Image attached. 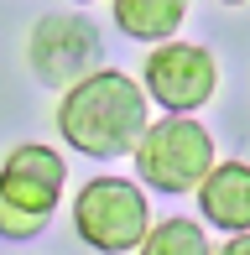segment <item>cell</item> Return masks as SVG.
Returning <instances> with one entry per match:
<instances>
[{"label":"cell","mask_w":250,"mask_h":255,"mask_svg":"<svg viewBox=\"0 0 250 255\" xmlns=\"http://www.w3.org/2000/svg\"><path fill=\"white\" fill-rule=\"evenodd\" d=\"M146 99L151 94H146L135 78H125L120 68H94V73H84L78 84L63 89L58 135L78 156H99V161L125 156V151L141 146L146 125H151Z\"/></svg>","instance_id":"6da1fadb"},{"label":"cell","mask_w":250,"mask_h":255,"mask_svg":"<svg viewBox=\"0 0 250 255\" xmlns=\"http://www.w3.org/2000/svg\"><path fill=\"white\" fill-rule=\"evenodd\" d=\"M63 182H68V161L52 146H16L0 161V235L5 240H31L47 229L52 208L63 203Z\"/></svg>","instance_id":"7a4b0ae2"},{"label":"cell","mask_w":250,"mask_h":255,"mask_svg":"<svg viewBox=\"0 0 250 255\" xmlns=\"http://www.w3.org/2000/svg\"><path fill=\"white\" fill-rule=\"evenodd\" d=\"M135 177L156 193H198L203 177L219 167L214 156V135L203 130L188 115H167V120H151L135 146Z\"/></svg>","instance_id":"3957f363"},{"label":"cell","mask_w":250,"mask_h":255,"mask_svg":"<svg viewBox=\"0 0 250 255\" xmlns=\"http://www.w3.org/2000/svg\"><path fill=\"white\" fill-rule=\"evenodd\" d=\"M73 235L99 255H125L141 250L151 235V208L146 193L125 177H94L73 198Z\"/></svg>","instance_id":"277c9868"},{"label":"cell","mask_w":250,"mask_h":255,"mask_svg":"<svg viewBox=\"0 0 250 255\" xmlns=\"http://www.w3.org/2000/svg\"><path fill=\"white\" fill-rule=\"evenodd\" d=\"M141 78H146V94L162 104L167 115H193L219 89V63H214L209 47L172 37V42H156V47L146 52Z\"/></svg>","instance_id":"5b68a950"},{"label":"cell","mask_w":250,"mask_h":255,"mask_svg":"<svg viewBox=\"0 0 250 255\" xmlns=\"http://www.w3.org/2000/svg\"><path fill=\"white\" fill-rule=\"evenodd\" d=\"M26 57H31V68H37L42 84L68 89V84H78L84 73H94V63H99V31L89 26V21H78V16H42L37 26H31Z\"/></svg>","instance_id":"8992f818"},{"label":"cell","mask_w":250,"mask_h":255,"mask_svg":"<svg viewBox=\"0 0 250 255\" xmlns=\"http://www.w3.org/2000/svg\"><path fill=\"white\" fill-rule=\"evenodd\" d=\"M198 208L214 229L245 235L250 229V167L245 161H219L198 188Z\"/></svg>","instance_id":"52a82bcc"},{"label":"cell","mask_w":250,"mask_h":255,"mask_svg":"<svg viewBox=\"0 0 250 255\" xmlns=\"http://www.w3.org/2000/svg\"><path fill=\"white\" fill-rule=\"evenodd\" d=\"M110 10H115V26L125 37L156 47V42L177 37V26L188 16V0H110Z\"/></svg>","instance_id":"ba28073f"},{"label":"cell","mask_w":250,"mask_h":255,"mask_svg":"<svg viewBox=\"0 0 250 255\" xmlns=\"http://www.w3.org/2000/svg\"><path fill=\"white\" fill-rule=\"evenodd\" d=\"M141 255H219V250L209 245L203 224H193V219H162V224H151Z\"/></svg>","instance_id":"9c48e42d"},{"label":"cell","mask_w":250,"mask_h":255,"mask_svg":"<svg viewBox=\"0 0 250 255\" xmlns=\"http://www.w3.org/2000/svg\"><path fill=\"white\" fill-rule=\"evenodd\" d=\"M219 255H250V229H245V235H235L230 245H219Z\"/></svg>","instance_id":"30bf717a"},{"label":"cell","mask_w":250,"mask_h":255,"mask_svg":"<svg viewBox=\"0 0 250 255\" xmlns=\"http://www.w3.org/2000/svg\"><path fill=\"white\" fill-rule=\"evenodd\" d=\"M219 5H245V0H219Z\"/></svg>","instance_id":"8fae6325"},{"label":"cell","mask_w":250,"mask_h":255,"mask_svg":"<svg viewBox=\"0 0 250 255\" xmlns=\"http://www.w3.org/2000/svg\"><path fill=\"white\" fill-rule=\"evenodd\" d=\"M73 5H89V0H73Z\"/></svg>","instance_id":"7c38bea8"}]
</instances>
